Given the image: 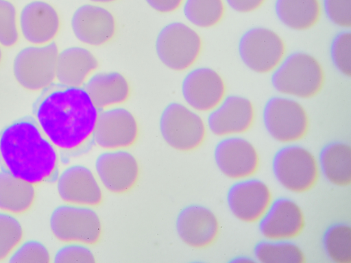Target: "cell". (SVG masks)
Returning a JSON list of instances; mask_svg holds the SVG:
<instances>
[{"label": "cell", "instance_id": "obj_1", "mask_svg": "<svg viewBox=\"0 0 351 263\" xmlns=\"http://www.w3.org/2000/svg\"><path fill=\"white\" fill-rule=\"evenodd\" d=\"M98 110L83 87L53 82L41 89L32 104L34 118L63 160L92 138Z\"/></svg>", "mask_w": 351, "mask_h": 263}, {"label": "cell", "instance_id": "obj_2", "mask_svg": "<svg viewBox=\"0 0 351 263\" xmlns=\"http://www.w3.org/2000/svg\"><path fill=\"white\" fill-rule=\"evenodd\" d=\"M59 153L33 116L21 117L0 131L1 171L32 184L53 182Z\"/></svg>", "mask_w": 351, "mask_h": 263}, {"label": "cell", "instance_id": "obj_3", "mask_svg": "<svg viewBox=\"0 0 351 263\" xmlns=\"http://www.w3.org/2000/svg\"><path fill=\"white\" fill-rule=\"evenodd\" d=\"M271 71L270 82L273 88L293 98L307 99L315 95L324 82L321 64L305 51L287 54Z\"/></svg>", "mask_w": 351, "mask_h": 263}, {"label": "cell", "instance_id": "obj_4", "mask_svg": "<svg viewBox=\"0 0 351 263\" xmlns=\"http://www.w3.org/2000/svg\"><path fill=\"white\" fill-rule=\"evenodd\" d=\"M271 171L276 181L294 192L310 189L318 175L315 158L305 147L288 142L278 149L271 159Z\"/></svg>", "mask_w": 351, "mask_h": 263}, {"label": "cell", "instance_id": "obj_5", "mask_svg": "<svg viewBox=\"0 0 351 263\" xmlns=\"http://www.w3.org/2000/svg\"><path fill=\"white\" fill-rule=\"evenodd\" d=\"M262 121L268 134L282 142L302 138L308 128V117L302 104L287 95H274L265 103Z\"/></svg>", "mask_w": 351, "mask_h": 263}, {"label": "cell", "instance_id": "obj_6", "mask_svg": "<svg viewBox=\"0 0 351 263\" xmlns=\"http://www.w3.org/2000/svg\"><path fill=\"white\" fill-rule=\"evenodd\" d=\"M201 47V38L197 32L180 21L165 25L155 42L158 58L165 66L174 71L190 67L197 58Z\"/></svg>", "mask_w": 351, "mask_h": 263}, {"label": "cell", "instance_id": "obj_7", "mask_svg": "<svg viewBox=\"0 0 351 263\" xmlns=\"http://www.w3.org/2000/svg\"><path fill=\"white\" fill-rule=\"evenodd\" d=\"M159 129L163 140L171 147L189 151L197 147L206 134L204 122L191 108L171 102L162 111Z\"/></svg>", "mask_w": 351, "mask_h": 263}, {"label": "cell", "instance_id": "obj_8", "mask_svg": "<svg viewBox=\"0 0 351 263\" xmlns=\"http://www.w3.org/2000/svg\"><path fill=\"white\" fill-rule=\"evenodd\" d=\"M51 231L66 242H96L101 232V223L92 206L65 203L57 206L49 218Z\"/></svg>", "mask_w": 351, "mask_h": 263}, {"label": "cell", "instance_id": "obj_9", "mask_svg": "<svg viewBox=\"0 0 351 263\" xmlns=\"http://www.w3.org/2000/svg\"><path fill=\"white\" fill-rule=\"evenodd\" d=\"M58 49L54 41L21 49L13 60V74L23 87L37 90L51 84L56 77Z\"/></svg>", "mask_w": 351, "mask_h": 263}, {"label": "cell", "instance_id": "obj_10", "mask_svg": "<svg viewBox=\"0 0 351 263\" xmlns=\"http://www.w3.org/2000/svg\"><path fill=\"white\" fill-rule=\"evenodd\" d=\"M238 53L251 71L265 73L272 71L283 58L285 45L274 30L263 26L250 27L238 42Z\"/></svg>", "mask_w": 351, "mask_h": 263}, {"label": "cell", "instance_id": "obj_11", "mask_svg": "<svg viewBox=\"0 0 351 263\" xmlns=\"http://www.w3.org/2000/svg\"><path fill=\"white\" fill-rule=\"evenodd\" d=\"M138 134V123L131 112L114 105L99 112L92 138L104 149H126L135 142Z\"/></svg>", "mask_w": 351, "mask_h": 263}, {"label": "cell", "instance_id": "obj_12", "mask_svg": "<svg viewBox=\"0 0 351 263\" xmlns=\"http://www.w3.org/2000/svg\"><path fill=\"white\" fill-rule=\"evenodd\" d=\"M95 173L106 189L121 193L135 184L139 166L134 155L127 149H105L96 158Z\"/></svg>", "mask_w": 351, "mask_h": 263}, {"label": "cell", "instance_id": "obj_13", "mask_svg": "<svg viewBox=\"0 0 351 263\" xmlns=\"http://www.w3.org/2000/svg\"><path fill=\"white\" fill-rule=\"evenodd\" d=\"M213 158L218 169L233 179L250 176L258 165V153L253 144L237 134L221 138L214 147Z\"/></svg>", "mask_w": 351, "mask_h": 263}, {"label": "cell", "instance_id": "obj_14", "mask_svg": "<svg viewBox=\"0 0 351 263\" xmlns=\"http://www.w3.org/2000/svg\"><path fill=\"white\" fill-rule=\"evenodd\" d=\"M226 199L229 210L236 218L253 222L259 218L269 203L271 192L262 179L248 176L230 186Z\"/></svg>", "mask_w": 351, "mask_h": 263}, {"label": "cell", "instance_id": "obj_15", "mask_svg": "<svg viewBox=\"0 0 351 263\" xmlns=\"http://www.w3.org/2000/svg\"><path fill=\"white\" fill-rule=\"evenodd\" d=\"M209 111L207 127L212 134L219 136L244 132L250 127L254 119L251 101L238 94L224 95Z\"/></svg>", "mask_w": 351, "mask_h": 263}, {"label": "cell", "instance_id": "obj_16", "mask_svg": "<svg viewBox=\"0 0 351 263\" xmlns=\"http://www.w3.org/2000/svg\"><path fill=\"white\" fill-rule=\"evenodd\" d=\"M304 223V215L297 202L280 196L270 201L258 219V229L266 238L290 239L300 233Z\"/></svg>", "mask_w": 351, "mask_h": 263}, {"label": "cell", "instance_id": "obj_17", "mask_svg": "<svg viewBox=\"0 0 351 263\" xmlns=\"http://www.w3.org/2000/svg\"><path fill=\"white\" fill-rule=\"evenodd\" d=\"M182 95L186 104L195 111H209L225 95V84L221 75L208 66L190 70L184 77Z\"/></svg>", "mask_w": 351, "mask_h": 263}, {"label": "cell", "instance_id": "obj_18", "mask_svg": "<svg viewBox=\"0 0 351 263\" xmlns=\"http://www.w3.org/2000/svg\"><path fill=\"white\" fill-rule=\"evenodd\" d=\"M176 229L184 243L193 247H204L216 238L219 223L209 208L199 203H190L178 212Z\"/></svg>", "mask_w": 351, "mask_h": 263}, {"label": "cell", "instance_id": "obj_19", "mask_svg": "<svg viewBox=\"0 0 351 263\" xmlns=\"http://www.w3.org/2000/svg\"><path fill=\"white\" fill-rule=\"evenodd\" d=\"M62 199L70 203L95 206L102 199L101 185L88 166L75 164L65 168L56 179Z\"/></svg>", "mask_w": 351, "mask_h": 263}, {"label": "cell", "instance_id": "obj_20", "mask_svg": "<svg viewBox=\"0 0 351 263\" xmlns=\"http://www.w3.org/2000/svg\"><path fill=\"white\" fill-rule=\"evenodd\" d=\"M71 26L75 38L80 42L93 46L109 41L115 32V21L106 8L86 3L73 12Z\"/></svg>", "mask_w": 351, "mask_h": 263}, {"label": "cell", "instance_id": "obj_21", "mask_svg": "<svg viewBox=\"0 0 351 263\" xmlns=\"http://www.w3.org/2000/svg\"><path fill=\"white\" fill-rule=\"evenodd\" d=\"M19 23L23 37L34 45L51 42L60 28L57 11L51 4L41 0L30 1L23 6Z\"/></svg>", "mask_w": 351, "mask_h": 263}, {"label": "cell", "instance_id": "obj_22", "mask_svg": "<svg viewBox=\"0 0 351 263\" xmlns=\"http://www.w3.org/2000/svg\"><path fill=\"white\" fill-rule=\"evenodd\" d=\"M97 66V58L88 49L80 46L69 47L58 52L56 77L62 84L82 86Z\"/></svg>", "mask_w": 351, "mask_h": 263}, {"label": "cell", "instance_id": "obj_23", "mask_svg": "<svg viewBox=\"0 0 351 263\" xmlns=\"http://www.w3.org/2000/svg\"><path fill=\"white\" fill-rule=\"evenodd\" d=\"M83 88L93 104L101 110L123 103L130 93L127 79L117 71L95 73L86 80Z\"/></svg>", "mask_w": 351, "mask_h": 263}, {"label": "cell", "instance_id": "obj_24", "mask_svg": "<svg viewBox=\"0 0 351 263\" xmlns=\"http://www.w3.org/2000/svg\"><path fill=\"white\" fill-rule=\"evenodd\" d=\"M317 166L323 176L330 183L339 186L351 181V148L340 140L327 142L319 150Z\"/></svg>", "mask_w": 351, "mask_h": 263}, {"label": "cell", "instance_id": "obj_25", "mask_svg": "<svg viewBox=\"0 0 351 263\" xmlns=\"http://www.w3.org/2000/svg\"><path fill=\"white\" fill-rule=\"evenodd\" d=\"M274 8L278 21L294 30L311 27L320 14L318 0H275Z\"/></svg>", "mask_w": 351, "mask_h": 263}, {"label": "cell", "instance_id": "obj_26", "mask_svg": "<svg viewBox=\"0 0 351 263\" xmlns=\"http://www.w3.org/2000/svg\"><path fill=\"white\" fill-rule=\"evenodd\" d=\"M35 197L34 184L0 171V208L12 213L28 210Z\"/></svg>", "mask_w": 351, "mask_h": 263}, {"label": "cell", "instance_id": "obj_27", "mask_svg": "<svg viewBox=\"0 0 351 263\" xmlns=\"http://www.w3.org/2000/svg\"><path fill=\"white\" fill-rule=\"evenodd\" d=\"M254 258L261 262L301 263L304 255L300 247L288 238H265L254 246Z\"/></svg>", "mask_w": 351, "mask_h": 263}, {"label": "cell", "instance_id": "obj_28", "mask_svg": "<svg viewBox=\"0 0 351 263\" xmlns=\"http://www.w3.org/2000/svg\"><path fill=\"white\" fill-rule=\"evenodd\" d=\"M322 243L327 256L337 263L351 262V228L345 222H335L324 229Z\"/></svg>", "mask_w": 351, "mask_h": 263}, {"label": "cell", "instance_id": "obj_29", "mask_svg": "<svg viewBox=\"0 0 351 263\" xmlns=\"http://www.w3.org/2000/svg\"><path fill=\"white\" fill-rule=\"evenodd\" d=\"M183 14L192 25L210 27L221 19L224 13L223 0H184Z\"/></svg>", "mask_w": 351, "mask_h": 263}, {"label": "cell", "instance_id": "obj_30", "mask_svg": "<svg viewBox=\"0 0 351 263\" xmlns=\"http://www.w3.org/2000/svg\"><path fill=\"white\" fill-rule=\"evenodd\" d=\"M330 57L332 64L343 75H351V32L344 29L337 32L330 45Z\"/></svg>", "mask_w": 351, "mask_h": 263}, {"label": "cell", "instance_id": "obj_31", "mask_svg": "<svg viewBox=\"0 0 351 263\" xmlns=\"http://www.w3.org/2000/svg\"><path fill=\"white\" fill-rule=\"evenodd\" d=\"M23 227L12 214L0 212V260L7 257L19 244Z\"/></svg>", "mask_w": 351, "mask_h": 263}, {"label": "cell", "instance_id": "obj_32", "mask_svg": "<svg viewBox=\"0 0 351 263\" xmlns=\"http://www.w3.org/2000/svg\"><path fill=\"white\" fill-rule=\"evenodd\" d=\"M50 260L48 249L36 240H25L19 244L9 256V262L47 263Z\"/></svg>", "mask_w": 351, "mask_h": 263}, {"label": "cell", "instance_id": "obj_33", "mask_svg": "<svg viewBox=\"0 0 351 263\" xmlns=\"http://www.w3.org/2000/svg\"><path fill=\"white\" fill-rule=\"evenodd\" d=\"M16 10L8 0H0V44L4 47L14 45L19 38Z\"/></svg>", "mask_w": 351, "mask_h": 263}, {"label": "cell", "instance_id": "obj_34", "mask_svg": "<svg viewBox=\"0 0 351 263\" xmlns=\"http://www.w3.org/2000/svg\"><path fill=\"white\" fill-rule=\"evenodd\" d=\"M53 262H95V255L88 244L71 241L60 247L55 253Z\"/></svg>", "mask_w": 351, "mask_h": 263}, {"label": "cell", "instance_id": "obj_35", "mask_svg": "<svg viewBox=\"0 0 351 263\" xmlns=\"http://www.w3.org/2000/svg\"><path fill=\"white\" fill-rule=\"evenodd\" d=\"M326 18L334 25L343 28L351 26V0H322Z\"/></svg>", "mask_w": 351, "mask_h": 263}, {"label": "cell", "instance_id": "obj_36", "mask_svg": "<svg viewBox=\"0 0 351 263\" xmlns=\"http://www.w3.org/2000/svg\"><path fill=\"white\" fill-rule=\"evenodd\" d=\"M265 0H225L227 5L234 11L245 13L259 8Z\"/></svg>", "mask_w": 351, "mask_h": 263}, {"label": "cell", "instance_id": "obj_37", "mask_svg": "<svg viewBox=\"0 0 351 263\" xmlns=\"http://www.w3.org/2000/svg\"><path fill=\"white\" fill-rule=\"evenodd\" d=\"M154 10L162 12H170L176 10L183 0H145Z\"/></svg>", "mask_w": 351, "mask_h": 263}, {"label": "cell", "instance_id": "obj_38", "mask_svg": "<svg viewBox=\"0 0 351 263\" xmlns=\"http://www.w3.org/2000/svg\"><path fill=\"white\" fill-rule=\"evenodd\" d=\"M252 261H254V260L252 258L243 255L236 256L230 260L231 262H246Z\"/></svg>", "mask_w": 351, "mask_h": 263}, {"label": "cell", "instance_id": "obj_39", "mask_svg": "<svg viewBox=\"0 0 351 263\" xmlns=\"http://www.w3.org/2000/svg\"><path fill=\"white\" fill-rule=\"evenodd\" d=\"M90 1L95 2V3H109L114 1L115 0H90Z\"/></svg>", "mask_w": 351, "mask_h": 263}, {"label": "cell", "instance_id": "obj_40", "mask_svg": "<svg viewBox=\"0 0 351 263\" xmlns=\"http://www.w3.org/2000/svg\"><path fill=\"white\" fill-rule=\"evenodd\" d=\"M1 55H2V53H1V47H0V60L1 59Z\"/></svg>", "mask_w": 351, "mask_h": 263}]
</instances>
